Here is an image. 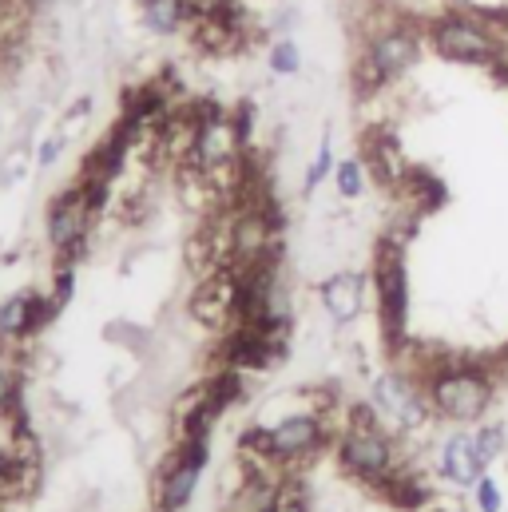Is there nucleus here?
I'll return each instance as SVG.
<instances>
[{"label":"nucleus","instance_id":"f257e3e1","mask_svg":"<svg viewBox=\"0 0 508 512\" xmlns=\"http://www.w3.org/2000/svg\"><path fill=\"white\" fill-rule=\"evenodd\" d=\"M397 465H401V457H397L393 433L385 429L378 409L370 401L350 405V417H346L342 437H338V469L374 493Z\"/></svg>","mask_w":508,"mask_h":512},{"label":"nucleus","instance_id":"f03ea898","mask_svg":"<svg viewBox=\"0 0 508 512\" xmlns=\"http://www.w3.org/2000/svg\"><path fill=\"white\" fill-rule=\"evenodd\" d=\"M421 60V32L413 24H385L366 40V48L354 60V96L358 100H374L378 92L393 88L397 80H405Z\"/></svg>","mask_w":508,"mask_h":512},{"label":"nucleus","instance_id":"7ed1b4c3","mask_svg":"<svg viewBox=\"0 0 508 512\" xmlns=\"http://www.w3.org/2000/svg\"><path fill=\"white\" fill-rule=\"evenodd\" d=\"M425 397L433 405V417L453 425H477L497 397V378L481 362H457L449 358L425 385Z\"/></svg>","mask_w":508,"mask_h":512},{"label":"nucleus","instance_id":"20e7f679","mask_svg":"<svg viewBox=\"0 0 508 512\" xmlns=\"http://www.w3.org/2000/svg\"><path fill=\"white\" fill-rule=\"evenodd\" d=\"M370 290L378 302L381 342L389 358L409 342V270H405V247L397 239H378L374 266H370Z\"/></svg>","mask_w":508,"mask_h":512},{"label":"nucleus","instance_id":"39448f33","mask_svg":"<svg viewBox=\"0 0 508 512\" xmlns=\"http://www.w3.org/2000/svg\"><path fill=\"white\" fill-rule=\"evenodd\" d=\"M425 36H429V48L441 60L461 64V68H489L493 56H497V48H501V40H505V36H497L485 24V16L477 8L473 12L461 8V12L433 16L429 28H425Z\"/></svg>","mask_w":508,"mask_h":512},{"label":"nucleus","instance_id":"423d86ee","mask_svg":"<svg viewBox=\"0 0 508 512\" xmlns=\"http://www.w3.org/2000/svg\"><path fill=\"white\" fill-rule=\"evenodd\" d=\"M370 405L378 409V417L385 421L389 433H417V429H429V421H433V405L425 397V385L413 374H405L401 366L374 378Z\"/></svg>","mask_w":508,"mask_h":512},{"label":"nucleus","instance_id":"0eeeda50","mask_svg":"<svg viewBox=\"0 0 508 512\" xmlns=\"http://www.w3.org/2000/svg\"><path fill=\"white\" fill-rule=\"evenodd\" d=\"M96 207L84 191V183L76 179L72 187H64L60 195H52L48 203V215H44V235H48V247L56 262H76L88 235H92V223H96Z\"/></svg>","mask_w":508,"mask_h":512},{"label":"nucleus","instance_id":"6e6552de","mask_svg":"<svg viewBox=\"0 0 508 512\" xmlns=\"http://www.w3.org/2000/svg\"><path fill=\"white\" fill-rule=\"evenodd\" d=\"M207 461H211V437L207 433H195V437H179L175 453L163 461L159 469V481H155V501L159 509L167 512H183L191 505L203 473H207Z\"/></svg>","mask_w":508,"mask_h":512},{"label":"nucleus","instance_id":"1a4fd4ad","mask_svg":"<svg viewBox=\"0 0 508 512\" xmlns=\"http://www.w3.org/2000/svg\"><path fill=\"white\" fill-rule=\"evenodd\" d=\"M187 314L207 334H227L239 322V270L219 266L203 278H195V290L187 298Z\"/></svg>","mask_w":508,"mask_h":512},{"label":"nucleus","instance_id":"9d476101","mask_svg":"<svg viewBox=\"0 0 508 512\" xmlns=\"http://www.w3.org/2000/svg\"><path fill=\"white\" fill-rule=\"evenodd\" d=\"M366 290H370V274L362 270H334L330 278H322L318 298H322L326 318L338 330H350L366 314Z\"/></svg>","mask_w":508,"mask_h":512},{"label":"nucleus","instance_id":"9b49d317","mask_svg":"<svg viewBox=\"0 0 508 512\" xmlns=\"http://www.w3.org/2000/svg\"><path fill=\"white\" fill-rule=\"evenodd\" d=\"M52 318L56 314H52L48 294H40V290H16V294H8L0 302V342L20 346V342L36 338Z\"/></svg>","mask_w":508,"mask_h":512},{"label":"nucleus","instance_id":"f8f14e48","mask_svg":"<svg viewBox=\"0 0 508 512\" xmlns=\"http://www.w3.org/2000/svg\"><path fill=\"white\" fill-rule=\"evenodd\" d=\"M485 469H489V461H485L481 449H477V433H469L465 425L453 429V433L445 437L441 453H437V473H441V481H449V485H457V489H473V485L485 477Z\"/></svg>","mask_w":508,"mask_h":512},{"label":"nucleus","instance_id":"ddd939ff","mask_svg":"<svg viewBox=\"0 0 508 512\" xmlns=\"http://www.w3.org/2000/svg\"><path fill=\"white\" fill-rule=\"evenodd\" d=\"M370 171V179L385 187V191H397L409 175V163L401 155V143L389 128H366L362 131V155H358Z\"/></svg>","mask_w":508,"mask_h":512},{"label":"nucleus","instance_id":"4468645a","mask_svg":"<svg viewBox=\"0 0 508 512\" xmlns=\"http://www.w3.org/2000/svg\"><path fill=\"white\" fill-rule=\"evenodd\" d=\"M374 493H378L389 509H397V512H421L433 505V485H429L417 469H409V465H397Z\"/></svg>","mask_w":508,"mask_h":512},{"label":"nucleus","instance_id":"2eb2a0df","mask_svg":"<svg viewBox=\"0 0 508 512\" xmlns=\"http://www.w3.org/2000/svg\"><path fill=\"white\" fill-rule=\"evenodd\" d=\"M195 20V4L191 0H139V24L151 36H179L187 32Z\"/></svg>","mask_w":508,"mask_h":512},{"label":"nucleus","instance_id":"dca6fc26","mask_svg":"<svg viewBox=\"0 0 508 512\" xmlns=\"http://www.w3.org/2000/svg\"><path fill=\"white\" fill-rule=\"evenodd\" d=\"M366 187H370V171H366V163H362L358 155H354V159L334 163V191H338L346 203L362 199V195H366Z\"/></svg>","mask_w":508,"mask_h":512},{"label":"nucleus","instance_id":"f3484780","mask_svg":"<svg viewBox=\"0 0 508 512\" xmlns=\"http://www.w3.org/2000/svg\"><path fill=\"white\" fill-rule=\"evenodd\" d=\"M266 68L274 72V76H298L302 72V48L290 40V36H278L270 48H266Z\"/></svg>","mask_w":508,"mask_h":512},{"label":"nucleus","instance_id":"a211bd4d","mask_svg":"<svg viewBox=\"0 0 508 512\" xmlns=\"http://www.w3.org/2000/svg\"><path fill=\"white\" fill-rule=\"evenodd\" d=\"M326 179H334V147H330V135H322V143H318V151H314V159H310V167H306L302 195H306V199H314V195H318V187H322Z\"/></svg>","mask_w":508,"mask_h":512},{"label":"nucleus","instance_id":"6ab92c4d","mask_svg":"<svg viewBox=\"0 0 508 512\" xmlns=\"http://www.w3.org/2000/svg\"><path fill=\"white\" fill-rule=\"evenodd\" d=\"M72 298H76V262H56V274H52V282H48L52 314H60Z\"/></svg>","mask_w":508,"mask_h":512},{"label":"nucleus","instance_id":"aec40b11","mask_svg":"<svg viewBox=\"0 0 508 512\" xmlns=\"http://www.w3.org/2000/svg\"><path fill=\"white\" fill-rule=\"evenodd\" d=\"M270 512H310V489H306V481H298V477H282L278 497H274Z\"/></svg>","mask_w":508,"mask_h":512},{"label":"nucleus","instance_id":"412c9836","mask_svg":"<svg viewBox=\"0 0 508 512\" xmlns=\"http://www.w3.org/2000/svg\"><path fill=\"white\" fill-rule=\"evenodd\" d=\"M231 128H235V139L243 143V151H254V135H258V108L251 100H239L231 112Z\"/></svg>","mask_w":508,"mask_h":512},{"label":"nucleus","instance_id":"4be33fe9","mask_svg":"<svg viewBox=\"0 0 508 512\" xmlns=\"http://www.w3.org/2000/svg\"><path fill=\"white\" fill-rule=\"evenodd\" d=\"M20 397H24V382L12 366L0 362V417H8L12 409H20Z\"/></svg>","mask_w":508,"mask_h":512},{"label":"nucleus","instance_id":"5701e85b","mask_svg":"<svg viewBox=\"0 0 508 512\" xmlns=\"http://www.w3.org/2000/svg\"><path fill=\"white\" fill-rule=\"evenodd\" d=\"M505 425H481L477 429V449H481V457L493 465L501 453H505Z\"/></svg>","mask_w":508,"mask_h":512},{"label":"nucleus","instance_id":"b1692460","mask_svg":"<svg viewBox=\"0 0 508 512\" xmlns=\"http://www.w3.org/2000/svg\"><path fill=\"white\" fill-rule=\"evenodd\" d=\"M64 147H68V135H64V131L44 135V139L36 143V167H40V171L56 167V163H60V155H64Z\"/></svg>","mask_w":508,"mask_h":512},{"label":"nucleus","instance_id":"393cba45","mask_svg":"<svg viewBox=\"0 0 508 512\" xmlns=\"http://www.w3.org/2000/svg\"><path fill=\"white\" fill-rule=\"evenodd\" d=\"M473 497H477V509L481 512H501L505 509V497H501V485L485 473L477 485H473Z\"/></svg>","mask_w":508,"mask_h":512},{"label":"nucleus","instance_id":"a878e982","mask_svg":"<svg viewBox=\"0 0 508 512\" xmlns=\"http://www.w3.org/2000/svg\"><path fill=\"white\" fill-rule=\"evenodd\" d=\"M489 72H493V76H497V80L508 88V40H501V48H497V56H493Z\"/></svg>","mask_w":508,"mask_h":512},{"label":"nucleus","instance_id":"bb28decb","mask_svg":"<svg viewBox=\"0 0 508 512\" xmlns=\"http://www.w3.org/2000/svg\"><path fill=\"white\" fill-rule=\"evenodd\" d=\"M155 512H167V509H155Z\"/></svg>","mask_w":508,"mask_h":512}]
</instances>
